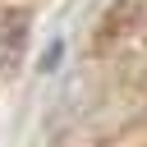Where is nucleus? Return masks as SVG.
<instances>
[{
  "mask_svg": "<svg viewBox=\"0 0 147 147\" xmlns=\"http://www.w3.org/2000/svg\"><path fill=\"white\" fill-rule=\"evenodd\" d=\"M9 37H14V32H9V28H0V64H5V55H9Z\"/></svg>",
  "mask_w": 147,
  "mask_h": 147,
  "instance_id": "f257e3e1",
  "label": "nucleus"
}]
</instances>
